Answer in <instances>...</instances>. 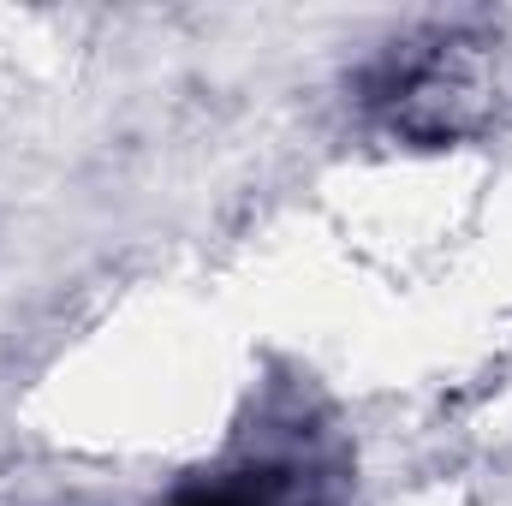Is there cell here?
<instances>
[{
    "mask_svg": "<svg viewBox=\"0 0 512 506\" xmlns=\"http://www.w3.org/2000/svg\"><path fill=\"white\" fill-rule=\"evenodd\" d=\"M167 506H304V483L292 465H239L221 477H203L191 489H179Z\"/></svg>",
    "mask_w": 512,
    "mask_h": 506,
    "instance_id": "cell-1",
    "label": "cell"
}]
</instances>
